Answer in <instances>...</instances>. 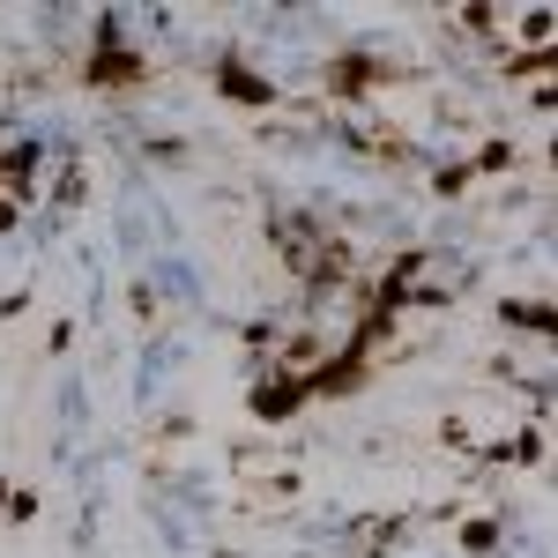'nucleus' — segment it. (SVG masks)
Returning <instances> with one entry per match:
<instances>
[{
  "label": "nucleus",
  "mask_w": 558,
  "mask_h": 558,
  "mask_svg": "<svg viewBox=\"0 0 558 558\" xmlns=\"http://www.w3.org/2000/svg\"><path fill=\"white\" fill-rule=\"evenodd\" d=\"M8 521H38V492H31V484L8 492Z\"/></svg>",
  "instance_id": "14"
},
{
  "label": "nucleus",
  "mask_w": 558,
  "mask_h": 558,
  "mask_svg": "<svg viewBox=\"0 0 558 558\" xmlns=\"http://www.w3.org/2000/svg\"><path fill=\"white\" fill-rule=\"evenodd\" d=\"M514 157H521L514 134H492V142H484V149L470 157V172H514Z\"/></svg>",
  "instance_id": "9"
},
{
  "label": "nucleus",
  "mask_w": 558,
  "mask_h": 558,
  "mask_svg": "<svg viewBox=\"0 0 558 558\" xmlns=\"http://www.w3.org/2000/svg\"><path fill=\"white\" fill-rule=\"evenodd\" d=\"M499 320H507V328H536V336H551V328H558L551 299H507V305H499Z\"/></svg>",
  "instance_id": "8"
},
{
  "label": "nucleus",
  "mask_w": 558,
  "mask_h": 558,
  "mask_svg": "<svg viewBox=\"0 0 558 558\" xmlns=\"http://www.w3.org/2000/svg\"><path fill=\"white\" fill-rule=\"evenodd\" d=\"M246 410H254L260 425H283V417H299V410H305V380L276 365L268 380H254V395H246Z\"/></svg>",
  "instance_id": "5"
},
{
  "label": "nucleus",
  "mask_w": 558,
  "mask_h": 558,
  "mask_svg": "<svg viewBox=\"0 0 558 558\" xmlns=\"http://www.w3.org/2000/svg\"><path fill=\"white\" fill-rule=\"evenodd\" d=\"M402 83V68H387L380 52H336L328 60V97L336 105H350V97H373V89Z\"/></svg>",
  "instance_id": "3"
},
{
  "label": "nucleus",
  "mask_w": 558,
  "mask_h": 558,
  "mask_svg": "<svg viewBox=\"0 0 558 558\" xmlns=\"http://www.w3.org/2000/svg\"><path fill=\"white\" fill-rule=\"evenodd\" d=\"M499 536H507V521H499V514H476V521L454 529V544H462L470 558H492V551H499Z\"/></svg>",
  "instance_id": "7"
},
{
  "label": "nucleus",
  "mask_w": 558,
  "mask_h": 558,
  "mask_svg": "<svg viewBox=\"0 0 558 558\" xmlns=\"http://www.w3.org/2000/svg\"><path fill=\"white\" fill-rule=\"evenodd\" d=\"M470 186H476L470 157H454V165H439V172H432V194H439V202H454V194H470Z\"/></svg>",
  "instance_id": "11"
},
{
  "label": "nucleus",
  "mask_w": 558,
  "mask_h": 558,
  "mask_svg": "<svg viewBox=\"0 0 558 558\" xmlns=\"http://www.w3.org/2000/svg\"><path fill=\"white\" fill-rule=\"evenodd\" d=\"M75 202H83V165H68V172H60V186H52V209H60V216L75 209Z\"/></svg>",
  "instance_id": "13"
},
{
  "label": "nucleus",
  "mask_w": 558,
  "mask_h": 558,
  "mask_svg": "<svg viewBox=\"0 0 558 558\" xmlns=\"http://www.w3.org/2000/svg\"><path fill=\"white\" fill-rule=\"evenodd\" d=\"M268 239H276L283 268L299 276L305 291H328V283H343V276H350V246L320 223V216H305V209L268 216Z\"/></svg>",
  "instance_id": "1"
},
{
  "label": "nucleus",
  "mask_w": 558,
  "mask_h": 558,
  "mask_svg": "<svg viewBox=\"0 0 558 558\" xmlns=\"http://www.w3.org/2000/svg\"><path fill=\"white\" fill-rule=\"evenodd\" d=\"M462 23H470V31H484V38H492V31H507V15H499L492 0H470V8H462Z\"/></svg>",
  "instance_id": "12"
},
{
  "label": "nucleus",
  "mask_w": 558,
  "mask_h": 558,
  "mask_svg": "<svg viewBox=\"0 0 558 558\" xmlns=\"http://www.w3.org/2000/svg\"><path fill=\"white\" fill-rule=\"evenodd\" d=\"M8 492H15V484H8V476H0V514H8Z\"/></svg>",
  "instance_id": "17"
},
{
  "label": "nucleus",
  "mask_w": 558,
  "mask_h": 558,
  "mask_svg": "<svg viewBox=\"0 0 558 558\" xmlns=\"http://www.w3.org/2000/svg\"><path fill=\"white\" fill-rule=\"evenodd\" d=\"M216 97H231V105H254V112L283 105V89L268 83V75H254L246 60H216Z\"/></svg>",
  "instance_id": "6"
},
{
  "label": "nucleus",
  "mask_w": 558,
  "mask_h": 558,
  "mask_svg": "<svg viewBox=\"0 0 558 558\" xmlns=\"http://www.w3.org/2000/svg\"><path fill=\"white\" fill-rule=\"evenodd\" d=\"M38 134H8V142H0V202H15V209H23V202H38Z\"/></svg>",
  "instance_id": "4"
},
{
  "label": "nucleus",
  "mask_w": 558,
  "mask_h": 558,
  "mask_svg": "<svg viewBox=\"0 0 558 558\" xmlns=\"http://www.w3.org/2000/svg\"><path fill=\"white\" fill-rule=\"evenodd\" d=\"M83 83L89 89H142V83H149V60L128 45V23H120V15H97V38H89Z\"/></svg>",
  "instance_id": "2"
},
{
  "label": "nucleus",
  "mask_w": 558,
  "mask_h": 558,
  "mask_svg": "<svg viewBox=\"0 0 558 558\" xmlns=\"http://www.w3.org/2000/svg\"><path fill=\"white\" fill-rule=\"evenodd\" d=\"M15 223H23V209H15V202H0V239H8Z\"/></svg>",
  "instance_id": "16"
},
{
  "label": "nucleus",
  "mask_w": 558,
  "mask_h": 558,
  "mask_svg": "<svg viewBox=\"0 0 558 558\" xmlns=\"http://www.w3.org/2000/svg\"><path fill=\"white\" fill-rule=\"evenodd\" d=\"M492 462H544V432L529 425V432H514V439H499Z\"/></svg>",
  "instance_id": "10"
},
{
  "label": "nucleus",
  "mask_w": 558,
  "mask_h": 558,
  "mask_svg": "<svg viewBox=\"0 0 558 558\" xmlns=\"http://www.w3.org/2000/svg\"><path fill=\"white\" fill-rule=\"evenodd\" d=\"M45 350H52V357H68V350H75V320H52V336H45Z\"/></svg>",
  "instance_id": "15"
}]
</instances>
